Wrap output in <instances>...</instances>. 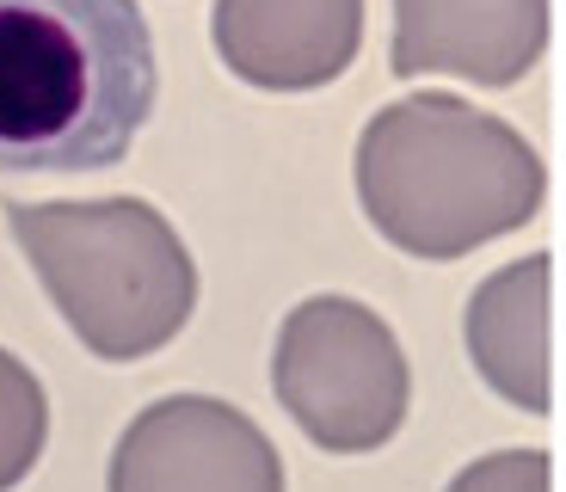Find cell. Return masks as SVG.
<instances>
[{"label":"cell","mask_w":566,"mask_h":492,"mask_svg":"<svg viewBox=\"0 0 566 492\" xmlns=\"http://www.w3.org/2000/svg\"><path fill=\"white\" fill-rule=\"evenodd\" d=\"M136 0H0V172H99L155 112Z\"/></svg>","instance_id":"cell-1"},{"label":"cell","mask_w":566,"mask_h":492,"mask_svg":"<svg viewBox=\"0 0 566 492\" xmlns=\"http://www.w3.org/2000/svg\"><path fill=\"white\" fill-rule=\"evenodd\" d=\"M352 179L369 228L431 265L517 234L548 197V167L524 129L455 93L382 105L357 136Z\"/></svg>","instance_id":"cell-2"},{"label":"cell","mask_w":566,"mask_h":492,"mask_svg":"<svg viewBox=\"0 0 566 492\" xmlns=\"http://www.w3.org/2000/svg\"><path fill=\"white\" fill-rule=\"evenodd\" d=\"M7 228L69 333L105 364H136L172 345L198 308V265L179 228L142 197L7 203Z\"/></svg>","instance_id":"cell-3"},{"label":"cell","mask_w":566,"mask_h":492,"mask_svg":"<svg viewBox=\"0 0 566 492\" xmlns=\"http://www.w3.org/2000/svg\"><path fill=\"white\" fill-rule=\"evenodd\" d=\"M271 388L326 456L382 450L412 407V369L395 326L352 295H308L283 314Z\"/></svg>","instance_id":"cell-4"},{"label":"cell","mask_w":566,"mask_h":492,"mask_svg":"<svg viewBox=\"0 0 566 492\" xmlns=\"http://www.w3.org/2000/svg\"><path fill=\"white\" fill-rule=\"evenodd\" d=\"M105 492H283V456L241 407L172 394L124 425Z\"/></svg>","instance_id":"cell-5"},{"label":"cell","mask_w":566,"mask_h":492,"mask_svg":"<svg viewBox=\"0 0 566 492\" xmlns=\"http://www.w3.org/2000/svg\"><path fill=\"white\" fill-rule=\"evenodd\" d=\"M210 38L259 93H314L357 62L364 0H216Z\"/></svg>","instance_id":"cell-6"},{"label":"cell","mask_w":566,"mask_h":492,"mask_svg":"<svg viewBox=\"0 0 566 492\" xmlns=\"http://www.w3.org/2000/svg\"><path fill=\"white\" fill-rule=\"evenodd\" d=\"M548 50V0H395V74L524 81Z\"/></svg>","instance_id":"cell-7"},{"label":"cell","mask_w":566,"mask_h":492,"mask_svg":"<svg viewBox=\"0 0 566 492\" xmlns=\"http://www.w3.org/2000/svg\"><path fill=\"white\" fill-rule=\"evenodd\" d=\"M548 302H554V259L530 253L517 265L493 271L481 290L468 295L462 338L481 381L505 407L548 419L554 376H548Z\"/></svg>","instance_id":"cell-8"},{"label":"cell","mask_w":566,"mask_h":492,"mask_svg":"<svg viewBox=\"0 0 566 492\" xmlns=\"http://www.w3.org/2000/svg\"><path fill=\"white\" fill-rule=\"evenodd\" d=\"M43 437H50L43 381L31 376L13 352H0V492H13L19 480L38 468Z\"/></svg>","instance_id":"cell-9"},{"label":"cell","mask_w":566,"mask_h":492,"mask_svg":"<svg viewBox=\"0 0 566 492\" xmlns=\"http://www.w3.org/2000/svg\"><path fill=\"white\" fill-rule=\"evenodd\" d=\"M443 492H554V462L548 450H499L468 462Z\"/></svg>","instance_id":"cell-10"}]
</instances>
